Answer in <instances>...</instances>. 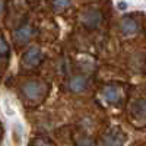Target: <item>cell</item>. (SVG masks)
Instances as JSON below:
<instances>
[{"mask_svg":"<svg viewBox=\"0 0 146 146\" xmlns=\"http://www.w3.org/2000/svg\"><path fill=\"white\" fill-rule=\"evenodd\" d=\"M101 95H102V98H104L107 102H110V104H117V102H120V100H121V92H120V89H118L117 86H114V85L104 86Z\"/></svg>","mask_w":146,"mask_h":146,"instance_id":"cell-5","label":"cell"},{"mask_svg":"<svg viewBox=\"0 0 146 146\" xmlns=\"http://www.w3.org/2000/svg\"><path fill=\"white\" fill-rule=\"evenodd\" d=\"M22 126L21 124H16L15 126V130H13V140H15V143L16 145H19L21 143V140H22Z\"/></svg>","mask_w":146,"mask_h":146,"instance_id":"cell-11","label":"cell"},{"mask_svg":"<svg viewBox=\"0 0 146 146\" xmlns=\"http://www.w3.org/2000/svg\"><path fill=\"white\" fill-rule=\"evenodd\" d=\"M2 10H3V0H0V13H2Z\"/></svg>","mask_w":146,"mask_h":146,"instance_id":"cell-15","label":"cell"},{"mask_svg":"<svg viewBox=\"0 0 146 146\" xmlns=\"http://www.w3.org/2000/svg\"><path fill=\"white\" fill-rule=\"evenodd\" d=\"M45 91V86L41 82H28L22 86L23 95L29 100H36L38 96H41Z\"/></svg>","mask_w":146,"mask_h":146,"instance_id":"cell-4","label":"cell"},{"mask_svg":"<svg viewBox=\"0 0 146 146\" xmlns=\"http://www.w3.org/2000/svg\"><path fill=\"white\" fill-rule=\"evenodd\" d=\"M7 53H9V45L2 36H0V56H6Z\"/></svg>","mask_w":146,"mask_h":146,"instance_id":"cell-12","label":"cell"},{"mask_svg":"<svg viewBox=\"0 0 146 146\" xmlns=\"http://www.w3.org/2000/svg\"><path fill=\"white\" fill-rule=\"evenodd\" d=\"M88 88V80L86 78H83L80 75H76L73 76L70 80H69V89L75 94H79V92H83L85 89Z\"/></svg>","mask_w":146,"mask_h":146,"instance_id":"cell-7","label":"cell"},{"mask_svg":"<svg viewBox=\"0 0 146 146\" xmlns=\"http://www.w3.org/2000/svg\"><path fill=\"white\" fill-rule=\"evenodd\" d=\"M118 7H120V9H126V7H127V5H126V3H120V5H118Z\"/></svg>","mask_w":146,"mask_h":146,"instance_id":"cell-14","label":"cell"},{"mask_svg":"<svg viewBox=\"0 0 146 146\" xmlns=\"http://www.w3.org/2000/svg\"><path fill=\"white\" fill-rule=\"evenodd\" d=\"M41 62H42V51L40 50L38 47L29 48V50L25 51L23 56H22V64L25 67H28V69L36 67Z\"/></svg>","mask_w":146,"mask_h":146,"instance_id":"cell-2","label":"cell"},{"mask_svg":"<svg viewBox=\"0 0 146 146\" xmlns=\"http://www.w3.org/2000/svg\"><path fill=\"white\" fill-rule=\"evenodd\" d=\"M131 113L136 118H146V100H139L133 104Z\"/></svg>","mask_w":146,"mask_h":146,"instance_id":"cell-9","label":"cell"},{"mask_svg":"<svg viewBox=\"0 0 146 146\" xmlns=\"http://www.w3.org/2000/svg\"><path fill=\"white\" fill-rule=\"evenodd\" d=\"M32 35H34V29H32L29 25H23V27L18 28V29L13 32L15 40H16L19 44H25V42H28V41L32 38Z\"/></svg>","mask_w":146,"mask_h":146,"instance_id":"cell-8","label":"cell"},{"mask_svg":"<svg viewBox=\"0 0 146 146\" xmlns=\"http://www.w3.org/2000/svg\"><path fill=\"white\" fill-rule=\"evenodd\" d=\"M102 21L101 12L98 9H88L85 13L82 15V23L88 29H95L100 27V23Z\"/></svg>","mask_w":146,"mask_h":146,"instance_id":"cell-3","label":"cell"},{"mask_svg":"<svg viewBox=\"0 0 146 146\" xmlns=\"http://www.w3.org/2000/svg\"><path fill=\"white\" fill-rule=\"evenodd\" d=\"M126 142V135L121 129H113L107 131L101 139V145L102 146H123Z\"/></svg>","mask_w":146,"mask_h":146,"instance_id":"cell-1","label":"cell"},{"mask_svg":"<svg viewBox=\"0 0 146 146\" xmlns=\"http://www.w3.org/2000/svg\"><path fill=\"white\" fill-rule=\"evenodd\" d=\"M51 3L56 10H64L72 5V0H51Z\"/></svg>","mask_w":146,"mask_h":146,"instance_id":"cell-10","label":"cell"},{"mask_svg":"<svg viewBox=\"0 0 146 146\" xmlns=\"http://www.w3.org/2000/svg\"><path fill=\"white\" fill-rule=\"evenodd\" d=\"M31 146H53V145H51L50 142H47V140L38 137V139H34V140H32Z\"/></svg>","mask_w":146,"mask_h":146,"instance_id":"cell-13","label":"cell"},{"mask_svg":"<svg viewBox=\"0 0 146 146\" xmlns=\"http://www.w3.org/2000/svg\"><path fill=\"white\" fill-rule=\"evenodd\" d=\"M120 29H121V32H123L124 35H133V34H136L139 31V25H137V22L133 18L126 16L120 22Z\"/></svg>","mask_w":146,"mask_h":146,"instance_id":"cell-6","label":"cell"}]
</instances>
